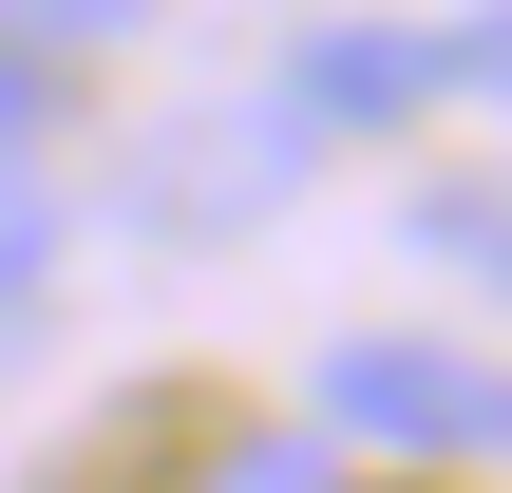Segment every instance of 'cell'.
Returning a JSON list of instances; mask_svg holds the SVG:
<instances>
[{"label": "cell", "instance_id": "cell-1", "mask_svg": "<svg viewBox=\"0 0 512 493\" xmlns=\"http://www.w3.org/2000/svg\"><path fill=\"white\" fill-rule=\"evenodd\" d=\"M323 418L361 456H512V361L418 342V323H361V342H323Z\"/></svg>", "mask_w": 512, "mask_h": 493}, {"label": "cell", "instance_id": "cell-2", "mask_svg": "<svg viewBox=\"0 0 512 493\" xmlns=\"http://www.w3.org/2000/svg\"><path fill=\"white\" fill-rule=\"evenodd\" d=\"M285 171H304V114H285V95H266V114H228V133L190 114V133H152V152H133V228H190V209H209V228H247Z\"/></svg>", "mask_w": 512, "mask_h": 493}, {"label": "cell", "instance_id": "cell-3", "mask_svg": "<svg viewBox=\"0 0 512 493\" xmlns=\"http://www.w3.org/2000/svg\"><path fill=\"white\" fill-rule=\"evenodd\" d=\"M399 247H437L456 285H512V152H475V171H418V190H399Z\"/></svg>", "mask_w": 512, "mask_h": 493}, {"label": "cell", "instance_id": "cell-4", "mask_svg": "<svg viewBox=\"0 0 512 493\" xmlns=\"http://www.w3.org/2000/svg\"><path fill=\"white\" fill-rule=\"evenodd\" d=\"M418 95H494V114H512V0H475V19H418Z\"/></svg>", "mask_w": 512, "mask_h": 493}, {"label": "cell", "instance_id": "cell-5", "mask_svg": "<svg viewBox=\"0 0 512 493\" xmlns=\"http://www.w3.org/2000/svg\"><path fill=\"white\" fill-rule=\"evenodd\" d=\"M133 19H152V0H0V38H38V57H57V38H133Z\"/></svg>", "mask_w": 512, "mask_h": 493}, {"label": "cell", "instance_id": "cell-6", "mask_svg": "<svg viewBox=\"0 0 512 493\" xmlns=\"http://www.w3.org/2000/svg\"><path fill=\"white\" fill-rule=\"evenodd\" d=\"M38 266H57V209H38V171H0V304H19Z\"/></svg>", "mask_w": 512, "mask_h": 493}, {"label": "cell", "instance_id": "cell-7", "mask_svg": "<svg viewBox=\"0 0 512 493\" xmlns=\"http://www.w3.org/2000/svg\"><path fill=\"white\" fill-rule=\"evenodd\" d=\"M38 114H57V57H38V38H0V171L38 152Z\"/></svg>", "mask_w": 512, "mask_h": 493}, {"label": "cell", "instance_id": "cell-8", "mask_svg": "<svg viewBox=\"0 0 512 493\" xmlns=\"http://www.w3.org/2000/svg\"><path fill=\"white\" fill-rule=\"evenodd\" d=\"M209 493H323V437H247V456H209Z\"/></svg>", "mask_w": 512, "mask_h": 493}]
</instances>
